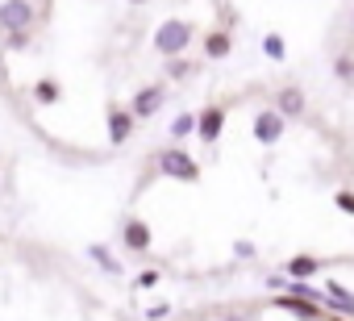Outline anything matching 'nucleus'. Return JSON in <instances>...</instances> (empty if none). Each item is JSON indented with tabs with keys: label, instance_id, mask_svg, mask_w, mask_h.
<instances>
[{
	"label": "nucleus",
	"instance_id": "obj_1",
	"mask_svg": "<svg viewBox=\"0 0 354 321\" xmlns=\"http://www.w3.org/2000/svg\"><path fill=\"white\" fill-rule=\"evenodd\" d=\"M192 42H196V21H188V17H167V21L154 30V38H150V46H154L162 59L184 55Z\"/></svg>",
	"mask_w": 354,
	"mask_h": 321
},
{
	"label": "nucleus",
	"instance_id": "obj_2",
	"mask_svg": "<svg viewBox=\"0 0 354 321\" xmlns=\"http://www.w3.org/2000/svg\"><path fill=\"white\" fill-rule=\"evenodd\" d=\"M154 172L167 176V180H180V184H201V163L184 146H162L154 154Z\"/></svg>",
	"mask_w": 354,
	"mask_h": 321
},
{
	"label": "nucleus",
	"instance_id": "obj_3",
	"mask_svg": "<svg viewBox=\"0 0 354 321\" xmlns=\"http://www.w3.org/2000/svg\"><path fill=\"white\" fill-rule=\"evenodd\" d=\"M38 9L34 0H0V30L5 34H34Z\"/></svg>",
	"mask_w": 354,
	"mask_h": 321
},
{
	"label": "nucleus",
	"instance_id": "obj_4",
	"mask_svg": "<svg viewBox=\"0 0 354 321\" xmlns=\"http://www.w3.org/2000/svg\"><path fill=\"white\" fill-rule=\"evenodd\" d=\"M104 129H109V146H125L138 129V117L129 113V104H109L104 109Z\"/></svg>",
	"mask_w": 354,
	"mask_h": 321
},
{
	"label": "nucleus",
	"instance_id": "obj_5",
	"mask_svg": "<svg viewBox=\"0 0 354 321\" xmlns=\"http://www.w3.org/2000/svg\"><path fill=\"white\" fill-rule=\"evenodd\" d=\"M162 104H167V84H142V88L133 92V100H129V113H133L138 121H150Z\"/></svg>",
	"mask_w": 354,
	"mask_h": 321
},
{
	"label": "nucleus",
	"instance_id": "obj_6",
	"mask_svg": "<svg viewBox=\"0 0 354 321\" xmlns=\"http://www.w3.org/2000/svg\"><path fill=\"white\" fill-rule=\"evenodd\" d=\"M283 129H288V117H283V113H275V109H259V113H254L250 134H254L259 146H275V142L283 138Z\"/></svg>",
	"mask_w": 354,
	"mask_h": 321
},
{
	"label": "nucleus",
	"instance_id": "obj_7",
	"mask_svg": "<svg viewBox=\"0 0 354 321\" xmlns=\"http://www.w3.org/2000/svg\"><path fill=\"white\" fill-rule=\"evenodd\" d=\"M121 246H125L129 255H150V246H154V230H150V221H142V217H125V221H121Z\"/></svg>",
	"mask_w": 354,
	"mask_h": 321
},
{
	"label": "nucleus",
	"instance_id": "obj_8",
	"mask_svg": "<svg viewBox=\"0 0 354 321\" xmlns=\"http://www.w3.org/2000/svg\"><path fill=\"white\" fill-rule=\"evenodd\" d=\"M225 117H230L225 104H209V109H201V113H196V138H201L205 146L221 142V134H225Z\"/></svg>",
	"mask_w": 354,
	"mask_h": 321
},
{
	"label": "nucleus",
	"instance_id": "obj_9",
	"mask_svg": "<svg viewBox=\"0 0 354 321\" xmlns=\"http://www.w3.org/2000/svg\"><path fill=\"white\" fill-rule=\"evenodd\" d=\"M271 109H275V113H283L288 121H292V117H304V88H300V84H283V88L275 92Z\"/></svg>",
	"mask_w": 354,
	"mask_h": 321
},
{
	"label": "nucleus",
	"instance_id": "obj_10",
	"mask_svg": "<svg viewBox=\"0 0 354 321\" xmlns=\"http://www.w3.org/2000/svg\"><path fill=\"white\" fill-rule=\"evenodd\" d=\"M230 51H234V30H230V26H217V30L205 34V59H209V63L230 59Z\"/></svg>",
	"mask_w": 354,
	"mask_h": 321
},
{
	"label": "nucleus",
	"instance_id": "obj_11",
	"mask_svg": "<svg viewBox=\"0 0 354 321\" xmlns=\"http://www.w3.org/2000/svg\"><path fill=\"white\" fill-rule=\"evenodd\" d=\"M275 304H279L283 313L300 317V321H321V317H325V309H321V304H313V300H300V296H292V292H279V296H275Z\"/></svg>",
	"mask_w": 354,
	"mask_h": 321
},
{
	"label": "nucleus",
	"instance_id": "obj_12",
	"mask_svg": "<svg viewBox=\"0 0 354 321\" xmlns=\"http://www.w3.org/2000/svg\"><path fill=\"white\" fill-rule=\"evenodd\" d=\"M325 267H333V259H321V255H296V259H288V279H308V275H317V271H325Z\"/></svg>",
	"mask_w": 354,
	"mask_h": 321
},
{
	"label": "nucleus",
	"instance_id": "obj_13",
	"mask_svg": "<svg viewBox=\"0 0 354 321\" xmlns=\"http://www.w3.org/2000/svg\"><path fill=\"white\" fill-rule=\"evenodd\" d=\"M325 304H329V309H337L342 317H350V321H354V292H350L346 284L329 279V284H325Z\"/></svg>",
	"mask_w": 354,
	"mask_h": 321
},
{
	"label": "nucleus",
	"instance_id": "obj_14",
	"mask_svg": "<svg viewBox=\"0 0 354 321\" xmlns=\"http://www.w3.org/2000/svg\"><path fill=\"white\" fill-rule=\"evenodd\" d=\"M34 100H38V104H46V109H50V104H59V100H63V84H59V80H50V75H42V80L34 84Z\"/></svg>",
	"mask_w": 354,
	"mask_h": 321
},
{
	"label": "nucleus",
	"instance_id": "obj_15",
	"mask_svg": "<svg viewBox=\"0 0 354 321\" xmlns=\"http://www.w3.org/2000/svg\"><path fill=\"white\" fill-rule=\"evenodd\" d=\"M192 71H196V63H192L188 55H171V59H167V80H188Z\"/></svg>",
	"mask_w": 354,
	"mask_h": 321
},
{
	"label": "nucleus",
	"instance_id": "obj_16",
	"mask_svg": "<svg viewBox=\"0 0 354 321\" xmlns=\"http://www.w3.org/2000/svg\"><path fill=\"white\" fill-rule=\"evenodd\" d=\"M192 134H196V113H180V117L171 121V142H184Z\"/></svg>",
	"mask_w": 354,
	"mask_h": 321
},
{
	"label": "nucleus",
	"instance_id": "obj_17",
	"mask_svg": "<svg viewBox=\"0 0 354 321\" xmlns=\"http://www.w3.org/2000/svg\"><path fill=\"white\" fill-rule=\"evenodd\" d=\"M263 55H267L271 63H283V59H288V46H283V34H275V30H271V34H263Z\"/></svg>",
	"mask_w": 354,
	"mask_h": 321
},
{
	"label": "nucleus",
	"instance_id": "obj_18",
	"mask_svg": "<svg viewBox=\"0 0 354 321\" xmlns=\"http://www.w3.org/2000/svg\"><path fill=\"white\" fill-rule=\"evenodd\" d=\"M88 255H92V259H96V263H100V267H104L109 275H121V263H117V255H113L109 246H100V242H92V246H88Z\"/></svg>",
	"mask_w": 354,
	"mask_h": 321
},
{
	"label": "nucleus",
	"instance_id": "obj_19",
	"mask_svg": "<svg viewBox=\"0 0 354 321\" xmlns=\"http://www.w3.org/2000/svg\"><path fill=\"white\" fill-rule=\"evenodd\" d=\"M333 75L350 84V80H354V59H350V55H337V59H333Z\"/></svg>",
	"mask_w": 354,
	"mask_h": 321
},
{
	"label": "nucleus",
	"instance_id": "obj_20",
	"mask_svg": "<svg viewBox=\"0 0 354 321\" xmlns=\"http://www.w3.org/2000/svg\"><path fill=\"white\" fill-rule=\"evenodd\" d=\"M333 205H337L346 217H354V192H350V188H337V192H333Z\"/></svg>",
	"mask_w": 354,
	"mask_h": 321
},
{
	"label": "nucleus",
	"instance_id": "obj_21",
	"mask_svg": "<svg viewBox=\"0 0 354 321\" xmlns=\"http://www.w3.org/2000/svg\"><path fill=\"white\" fill-rule=\"evenodd\" d=\"M167 317H171V300H154L146 309V321H167Z\"/></svg>",
	"mask_w": 354,
	"mask_h": 321
},
{
	"label": "nucleus",
	"instance_id": "obj_22",
	"mask_svg": "<svg viewBox=\"0 0 354 321\" xmlns=\"http://www.w3.org/2000/svg\"><path fill=\"white\" fill-rule=\"evenodd\" d=\"M234 255H238V259H259V246L246 242V238H238V242H234Z\"/></svg>",
	"mask_w": 354,
	"mask_h": 321
},
{
	"label": "nucleus",
	"instance_id": "obj_23",
	"mask_svg": "<svg viewBox=\"0 0 354 321\" xmlns=\"http://www.w3.org/2000/svg\"><path fill=\"white\" fill-rule=\"evenodd\" d=\"M9 38V51H30V42H34V34H5Z\"/></svg>",
	"mask_w": 354,
	"mask_h": 321
},
{
	"label": "nucleus",
	"instance_id": "obj_24",
	"mask_svg": "<svg viewBox=\"0 0 354 321\" xmlns=\"http://www.w3.org/2000/svg\"><path fill=\"white\" fill-rule=\"evenodd\" d=\"M158 279H162V271H158V267H146V271L138 275V288H154Z\"/></svg>",
	"mask_w": 354,
	"mask_h": 321
},
{
	"label": "nucleus",
	"instance_id": "obj_25",
	"mask_svg": "<svg viewBox=\"0 0 354 321\" xmlns=\"http://www.w3.org/2000/svg\"><path fill=\"white\" fill-rule=\"evenodd\" d=\"M129 5H146V0H129Z\"/></svg>",
	"mask_w": 354,
	"mask_h": 321
},
{
	"label": "nucleus",
	"instance_id": "obj_26",
	"mask_svg": "<svg viewBox=\"0 0 354 321\" xmlns=\"http://www.w3.org/2000/svg\"><path fill=\"white\" fill-rule=\"evenodd\" d=\"M350 21H354V13H350Z\"/></svg>",
	"mask_w": 354,
	"mask_h": 321
},
{
	"label": "nucleus",
	"instance_id": "obj_27",
	"mask_svg": "<svg viewBox=\"0 0 354 321\" xmlns=\"http://www.w3.org/2000/svg\"><path fill=\"white\" fill-rule=\"evenodd\" d=\"M342 321H350V317H342Z\"/></svg>",
	"mask_w": 354,
	"mask_h": 321
}]
</instances>
